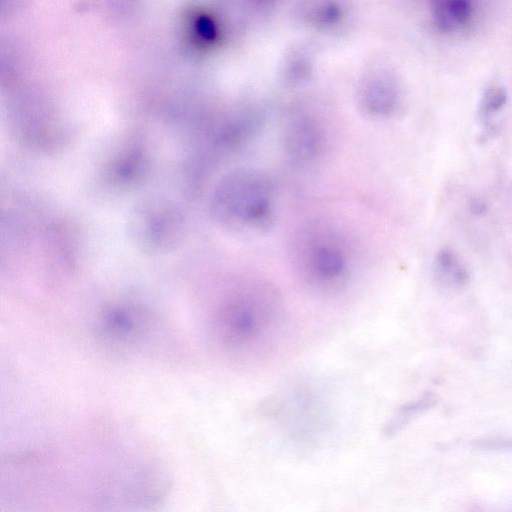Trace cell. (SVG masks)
Segmentation results:
<instances>
[{"instance_id": "obj_1", "label": "cell", "mask_w": 512, "mask_h": 512, "mask_svg": "<svg viewBox=\"0 0 512 512\" xmlns=\"http://www.w3.org/2000/svg\"><path fill=\"white\" fill-rule=\"evenodd\" d=\"M282 323L283 310L276 293L262 284H248L220 306L214 330L227 352L252 360L271 350Z\"/></svg>"}, {"instance_id": "obj_2", "label": "cell", "mask_w": 512, "mask_h": 512, "mask_svg": "<svg viewBox=\"0 0 512 512\" xmlns=\"http://www.w3.org/2000/svg\"><path fill=\"white\" fill-rule=\"evenodd\" d=\"M212 205L228 228L248 235L265 233L276 220L275 183L261 170L237 169L219 183Z\"/></svg>"}, {"instance_id": "obj_3", "label": "cell", "mask_w": 512, "mask_h": 512, "mask_svg": "<svg viewBox=\"0 0 512 512\" xmlns=\"http://www.w3.org/2000/svg\"><path fill=\"white\" fill-rule=\"evenodd\" d=\"M302 261L309 281L323 288L338 287L347 275V254L340 242L328 236L307 243Z\"/></svg>"}, {"instance_id": "obj_4", "label": "cell", "mask_w": 512, "mask_h": 512, "mask_svg": "<svg viewBox=\"0 0 512 512\" xmlns=\"http://www.w3.org/2000/svg\"><path fill=\"white\" fill-rule=\"evenodd\" d=\"M283 147L293 163L308 164L314 161L324 148V131L314 119L297 116L284 128Z\"/></svg>"}, {"instance_id": "obj_5", "label": "cell", "mask_w": 512, "mask_h": 512, "mask_svg": "<svg viewBox=\"0 0 512 512\" xmlns=\"http://www.w3.org/2000/svg\"><path fill=\"white\" fill-rule=\"evenodd\" d=\"M146 330L143 316L126 307H114L99 318L97 333L105 343L113 347H126L136 342Z\"/></svg>"}, {"instance_id": "obj_6", "label": "cell", "mask_w": 512, "mask_h": 512, "mask_svg": "<svg viewBox=\"0 0 512 512\" xmlns=\"http://www.w3.org/2000/svg\"><path fill=\"white\" fill-rule=\"evenodd\" d=\"M399 103V90L390 78L375 79L363 84L359 104L363 112L374 118L391 116Z\"/></svg>"}, {"instance_id": "obj_7", "label": "cell", "mask_w": 512, "mask_h": 512, "mask_svg": "<svg viewBox=\"0 0 512 512\" xmlns=\"http://www.w3.org/2000/svg\"><path fill=\"white\" fill-rule=\"evenodd\" d=\"M435 25L443 33L455 34L470 26L475 0H429Z\"/></svg>"}, {"instance_id": "obj_8", "label": "cell", "mask_w": 512, "mask_h": 512, "mask_svg": "<svg viewBox=\"0 0 512 512\" xmlns=\"http://www.w3.org/2000/svg\"><path fill=\"white\" fill-rule=\"evenodd\" d=\"M434 274L446 288L459 289L466 286L470 274L462 259L450 248L441 249L434 260Z\"/></svg>"}, {"instance_id": "obj_9", "label": "cell", "mask_w": 512, "mask_h": 512, "mask_svg": "<svg viewBox=\"0 0 512 512\" xmlns=\"http://www.w3.org/2000/svg\"><path fill=\"white\" fill-rule=\"evenodd\" d=\"M507 102V92L499 85H491L483 92L479 105L478 117L480 122L485 125H491L494 117L499 114Z\"/></svg>"}, {"instance_id": "obj_10", "label": "cell", "mask_w": 512, "mask_h": 512, "mask_svg": "<svg viewBox=\"0 0 512 512\" xmlns=\"http://www.w3.org/2000/svg\"><path fill=\"white\" fill-rule=\"evenodd\" d=\"M468 206L470 212L478 216L485 214L487 210L486 203L479 198H472L469 201Z\"/></svg>"}]
</instances>
